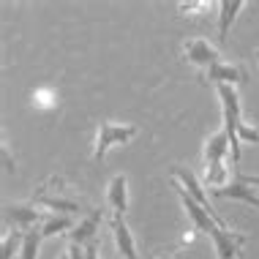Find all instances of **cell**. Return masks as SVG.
<instances>
[{
    "mask_svg": "<svg viewBox=\"0 0 259 259\" xmlns=\"http://www.w3.org/2000/svg\"><path fill=\"white\" fill-rule=\"evenodd\" d=\"M76 224L71 215H50V219L44 221V227H41V237H55V235H63V232H68V229H74Z\"/></svg>",
    "mask_w": 259,
    "mask_h": 259,
    "instance_id": "2e32d148",
    "label": "cell"
},
{
    "mask_svg": "<svg viewBox=\"0 0 259 259\" xmlns=\"http://www.w3.org/2000/svg\"><path fill=\"white\" fill-rule=\"evenodd\" d=\"M6 221L11 224L14 229H19V232H30V229H36V224L44 219V210H38V205H33V202H27V205H6L3 210Z\"/></svg>",
    "mask_w": 259,
    "mask_h": 259,
    "instance_id": "8992f818",
    "label": "cell"
},
{
    "mask_svg": "<svg viewBox=\"0 0 259 259\" xmlns=\"http://www.w3.org/2000/svg\"><path fill=\"white\" fill-rule=\"evenodd\" d=\"M58 259H68V254H63V256H58Z\"/></svg>",
    "mask_w": 259,
    "mask_h": 259,
    "instance_id": "603a6c76",
    "label": "cell"
},
{
    "mask_svg": "<svg viewBox=\"0 0 259 259\" xmlns=\"http://www.w3.org/2000/svg\"><path fill=\"white\" fill-rule=\"evenodd\" d=\"M254 58H256V63H259V50H256V52H254Z\"/></svg>",
    "mask_w": 259,
    "mask_h": 259,
    "instance_id": "7402d4cb",
    "label": "cell"
},
{
    "mask_svg": "<svg viewBox=\"0 0 259 259\" xmlns=\"http://www.w3.org/2000/svg\"><path fill=\"white\" fill-rule=\"evenodd\" d=\"M66 254H68V259H88V248L79 246V243H71L66 248Z\"/></svg>",
    "mask_w": 259,
    "mask_h": 259,
    "instance_id": "ffe728a7",
    "label": "cell"
},
{
    "mask_svg": "<svg viewBox=\"0 0 259 259\" xmlns=\"http://www.w3.org/2000/svg\"><path fill=\"white\" fill-rule=\"evenodd\" d=\"M219 99L224 109V131L232 145V161H240V139H237V125L243 123L240 117V96L232 85H219Z\"/></svg>",
    "mask_w": 259,
    "mask_h": 259,
    "instance_id": "6da1fadb",
    "label": "cell"
},
{
    "mask_svg": "<svg viewBox=\"0 0 259 259\" xmlns=\"http://www.w3.org/2000/svg\"><path fill=\"white\" fill-rule=\"evenodd\" d=\"M101 221H104V210L101 207L90 210L85 219H79V221H76V227L68 232V235H71V243H79V246L93 243L96 240V232H99V227H101Z\"/></svg>",
    "mask_w": 259,
    "mask_h": 259,
    "instance_id": "30bf717a",
    "label": "cell"
},
{
    "mask_svg": "<svg viewBox=\"0 0 259 259\" xmlns=\"http://www.w3.org/2000/svg\"><path fill=\"white\" fill-rule=\"evenodd\" d=\"M243 0H221L215 9H219V41L221 44H227V38H229V27L235 25V19H237V14L243 11Z\"/></svg>",
    "mask_w": 259,
    "mask_h": 259,
    "instance_id": "5bb4252c",
    "label": "cell"
},
{
    "mask_svg": "<svg viewBox=\"0 0 259 259\" xmlns=\"http://www.w3.org/2000/svg\"><path fill=\"white\" fill-rule=\"evenodd\" d=\"M112 235H115V246H117L123 259H139L137 240L131 235L128 224H125V215H112Z\"/></svg>",
    "mask_w": 259,
    "mask_h": 259,
    "instance_id": "8fae6325",
    "label": "cell"
},
{
    "mask_svg": "<svg viewBox=\"0 0 259 259\" xmlns=\"http://www.w3.org/2000/svg\"><path fill=\"white\" fill-rule=\"evenodd\" d=\"M153 259H158V256H153Z\"/></svg>",
    "mask_w": 259,
    "mask_h": 259,
    "instance_id": "cb8c5ba5",
    "label": "cell"
},
{
    "mask_svg": "<svg viewBox=\"0 0 259 259\" xmlns=\"http://www.w3.org/2000/svg\"><path fill=\"white\" fill-rule=\"evenodd\" d=\"M207 235H210V240H213V246H215V259H235L237 254H240L243 243H246V235L243 232H235V229L221 227V224H215Z\"/></svg>",
    "mask_w": 259,
    "mask_h": 259,
    "instance_id": "5b68a950",
    "label": "cell"
},
{
    "mask_svg": "<svg viewBox=\"0 0 259 259\" xmlns=\"http://www.w3.org/2000/svg\"><path fill=\"white\" fill-rule=\"evenodd\" d=\"M137 134H139V128H137L134 123H112V120H104L99 125V134H96L93 161H104V156L109 153V148H115V145H128Z\"/></svg>",
    "mask_w": 259,
    "mask_h": 259,
    "instance_id": "7a4b0ae2",
    "label": "cell"
},
{
    "mask_svg": "<svg viewBox=\"0 0 259 259\" xmlns=\"http://www.w3.org/2000/svg\"><path fill=\"white\" fill-rule=\"evenodd\" d=\"M237 178H240L243 183H248V186H259V175H237Z\"/></svg>",
    "mask_w": 259,
    "mask_h": 259,
    "instance_id": "44dd1931",
    "label": "cell"
},
{
    "mask_svg": "<svg viewBox=\"0 0 259 259\" xmlns=\"http://www.w3.org/2000/svg\"><path fill=\"white\" fill-rule=\"evenodd\" d=\"M207 9H213V6L210 3H180L178 6V11L183 17H197V11H207Z\"/></svg>",
    "mask_w": 259,
    "mask_h": 259,
    "instance_id": "d6986e66",
    "label": "cell"
},
{
    "mask_svg": "<svg viewBox=\"0 0 259 259\" xmlns=\"http://www.w3.org/2000/svg\"><path fill=\"white\" fill-rule=\"evenodd\" d=\"M33 205L47 207V210H55V215H76V213H79V202H76L74 197H66L63 191L52 194L50 188L38 191L36 197H33Z\"/></svg>",
    "mask_w": 259,
    "mask_h": 259,
    "instance_id": "ba28073f",
    "label": "cell"
},
{
    "mask_svg": "<svg viewBox=\"0 0 259 259\" xmlns=\"http://www.w3.org/2000/svg\"><path fill=\"white\" fill-rule=\"evenodd\" d=\"M205 79L207 82H213L215 88L219 85H243V82L248 79V71H246V66L243 63H227V60H221V63H215L213 68L205 74Z\"/></svg>",
    "mask_w": 259,
    "mask_h": 259,
    "instance_id": "52a82bcc",
    "label": "cell"
},
{
    "mask_svg": "<svg viewBox=\"0 0 259 259\" xmlns=\"http://www.w3.org/2000/svg\"><path fill=\"white\" fill-rule=\"evenodd\" d=\"M169 180H172V183H178L191 199H197L199 205L205 207L215 221L221 224V227H227V221H224L221 215L213 210V205H210V199H207V194H205V183H202V180H199L191 169H188V166H180V164H178V166H172V169H169Z\"/></svg>",
    "mask_w": 259,
    "mask_h": 259,
    "instance_id": "3957f363",
    "label": "cell"
},
{
    "mask_svg": "<svg viewBox=\"0 0 259 259\" xmlns=\"http://www.w3.org/2000/svg\"><path fill=\"white\" fill-rule=\"evenodd\" d=\"M237 139H246V142H259V128L243 120L240 125H237Z\"/></svg>",
    "mask_w": 259,
    "mask_h": 259,
    "instance_id": "ac0fdd59",
    "label": "cell"
},
{
    "mask_svg": "<svg viewBox=\"0 0 259 259\" xmlns=\"http://www.w3.org/2000/svg\"><path fill=\"white\" fill-rule=\"evenodd\" d=\"M107 205L112 207L115 215H125L128 210V178L125 175H115L107 186Z\"/></svg>",
    "mask_w": 259,
    "mask_h": 259,
    "instance_id": "4fadbf2b",
    "label": "cell"
},
{
    "mask_svg": "<svg viewBox=\"0 0 259 259\" xmlns=\"http://www.w3.org/2000/svg\"><path fill=\"white\" fill-rule=\"evenodd\" d=\"M213 197H215V199H237V202H246V205H251V207L259 210V194H256L248 183H243L240 178H235L232 183H227L224 188H215Z\"/></svg>",
    "mask_w": 259,
    "mask_h": 259,
    "instance_id": "7c38bea8",
    "label": "cell"
},
{
    "mask_svg": "<svg viewBox=\"0 0 259 259\" xmlns=\"http://www.w3.org/2000/svg\"><path fill=\"white\" fill-rule=\"evenodd\" d=\"M183 58L199 71H210L215 63H221V52L215 44H210L207 38H186L183 41Z\"/></svg>",
    "mask_w": 259,
    "mask_h": 259,
    "instance_id": "277c9868",
    "label": "cell"
},
{
    "mask_svg": "<svg viewBox=\"0 0 259 259\" xmlns=\"http://www.w3.org/2000/svg\"><path fill=\"white\" fill-rule=\"evenodd\" d=\"M27 232H19V229H6L3 235V246H0V259H11L14 254H22Z\"/></svg>",
    "mask_w": 259,
    "mask_h": 259,
    "instance_id": "9a60e30c",
    "label": "cell"
},
{
    "mask_svg": "<svg viewBox=\"0 0 259 259\" xmlns=\"http://www.w3.org/2000/svg\"><path fill=\"white\" fill-rule=\"evenodd\" d=\"M232 153V145H229L227 131H215V134L207 137L205 142V169H215V166H227V156Z\"/></svg>",
    "mask_w": 259,
    "mask_h": 259,
    "instance_id": "9c48e42d",
    "label": "cell"
},
{
    "mask_svg": "<svg viewBox=\"0 0 259 259\" xmlns=\"http://www.w3.org/2000/svg\"><path fill=\"white\" fill-rule=\"evenodd\" d=\"M33 104L41 109L55 107V104H58V93H55L52 88H38V90H33Z\"/></svg>",
    "mask_w": 259,
    "mask_h": 259,
    "instance_id": "e0dca14e",
    "label": "cell"
}]
</instances>
